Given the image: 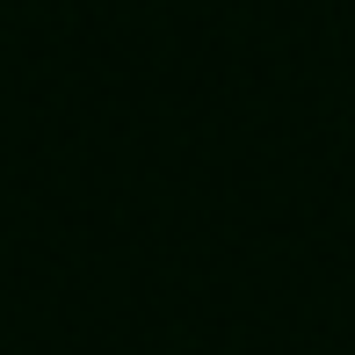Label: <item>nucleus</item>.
Here are the masks:
<instances>
[]
</instances>
